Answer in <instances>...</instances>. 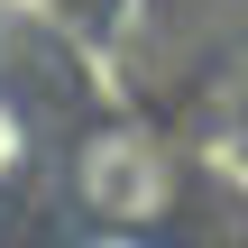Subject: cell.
I'll list each match as a JSON object with an SVG mask.
<instances>
[{
    "label": "cell",
    "instance_id": "cell-2",
    "mask_svg": "<svg viewBox=\"0 0 248 248\" xmlns=\"http://www.w3.org/2000/svg\"><path fill=\"white\" fill-rule=\"evenodd\" d=\"M83 248H138V239H120V230H110V239H83Z\"/></svg>",
    "mask_w": 248,
    "mask_h": 248
},
{
    "label": "cell",
    "instance_id": "cell-1",
    "mask_svg": "<svg viewBox=\"0 0 248 248\" xmlns=\"http://www.w3.org/2000/svg\"><path fill=\"white\" fill-rule=\"evenodd\" d=\"M83 202L110 212V221H156V212L175 202V175H166V156H156L138 129H101V138L83 147Z\"/></svg>",
    "mask_w": 248,
    "mask_h": 248
}]
</instances>
